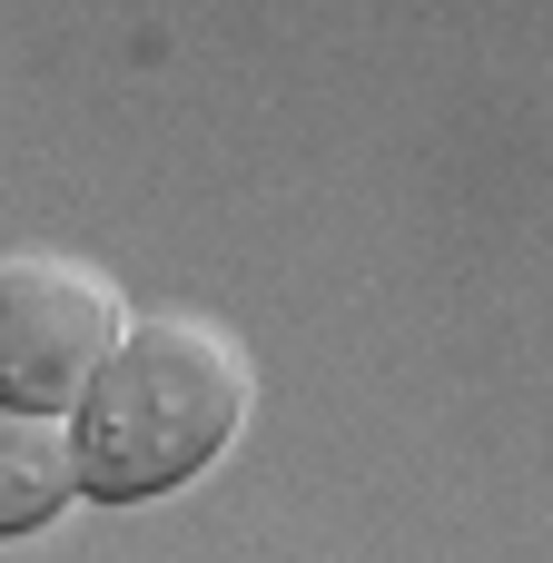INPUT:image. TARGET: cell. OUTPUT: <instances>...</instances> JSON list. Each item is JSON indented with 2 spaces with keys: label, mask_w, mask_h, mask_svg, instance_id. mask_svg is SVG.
Segmentation results:
<instances>
[{
  "label": "cell",
  "mask_w": 553,
  "mask_h": 563,
  "mask_svg": "<svg viewBox=\"0 0 553 563\" xmlns=\"http://www.w3.org/2000/svg\"><path fill=\"white\" fill-rule=\"evenodd\" d=\"M257 406V366L208 317H139L129 346L99 366V386L69 406L79 485L89 505H148L198 485Z\"/></svg>",
  "instance_id": "cell-1"
},
{
  "label": "cell",
  "mask_w": 553,
  "mask_h": 563,
  "mask_svg": "<svg viewBox=\"0 0 553 563\" xmlns=\"http://www.w3.org/2000/svg\"><path fill=\"white\" fill-rule=\"evenodd\" d=\"M129 297L69 257V247H10L0 267V396L10 406H40V416H69L99 366L129 346Z\"/></svg>",
  "instance_id": "cell-2"
},
{
  "label": "cell",
  "mask_w": 553,
  "mask_h": 563,
  "mask_svg": "<svg viewBox=\"0 0 553 563\" xmlns=\"http://www.w3.org/2000/svg\"><path fill=\"white\" fill-rule=\"evenodd\" d=\"M79 485V435L69 416H40V406H10L0 426V534H40Z\"/></svg>",
  "instance_id": "cell-3"
}]
</instances>
